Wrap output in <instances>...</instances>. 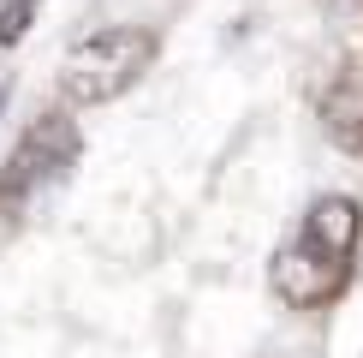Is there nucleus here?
Segmentation results:
<instances>
[{"label":"nucleus","instance_id":"1","mask_svg":"<svg viewBox=\"0 0 363 358\" xmlns=\"http://www.w3.org/2000/svg\"><path fill=\"white\" fill-rule=\"evenodd\" d=\"M357 233H363V215L352 197H322L310 209L304 233L274 257L268 281L274 293L286 298L292 310H315L328 305L340 287H345V268H352V251H357Z\"/></svg>","mask_w":363,"mask_h":358},{"label":"nucleus","instance_id":"2","mask_svg":"<svg viewBox=\"0 0 363 358\" xmlns=\"http://www.w3.org/2000/svg\"><path fill=\"white\" fill-rule=\"evenodd\" d=\"M149 60H155V36L149 30H131V24L101 30V36H84L78 48L60 60V90L72 102H84V108H101V102L125 96L143 78Z\"/></svg>","mask_w":363,"mask_h":358},{"label":"nucleus","instance_id":"3","mask_svg":"<svg viewBox=\"0 0 363 358\" xmlns=\"http://www.w3.org/2000/svg\"><path fill=\"white\" fill-rule=\"evenodd\" d=\"M72 161H78V126H72L66 114H42L36 126L24 131V143L12 149L6 173H0V209H18L30 197H42L48 185H60V179L72 173Z\"/></svg>","mask_w":363,"mask_h":358},{"label":"nucleus","instance_id":"4","mask_svg":"<svg viewBox=\"0 0 363 358\" xmlns=\"http://www.w3.org/2000/svg\"><path fill=\"white\" fill-rule=\"evenodd\" d=\"M322 126L340 149H352V156L363 149V72H340V84L322 102Z\"/></svg>","mask_w":363,"mask_h":358},{"label":"nucleus","instance_id":"5","mask_svg":"<svg viewBox=\"0 0 363 358\" xmlns=\"http://www.w3.org/2000/svg\"><path fill=\"white\" fill-rule=\"evenodd\" d=\"M36 6H42V0H0V48H6V42H18L24 30H30Z\"/></svg>","mask_w":363,"mask_h":358},{"label":"nucleus","instance_id":"6","mask_svg":"<svg viewBox=\"0 0 363 358\" xmlns=\"http://www.w3.org/2000/svg\"><path fill=\"white\" fill-rule=\"evenodd\" d=\"M0 108H6V96H0Z\"/></svg>","mask_w":363,"mask_h":358}]
</instances>
